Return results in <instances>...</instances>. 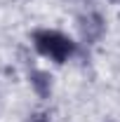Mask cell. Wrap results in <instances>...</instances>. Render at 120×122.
Returning <instances> with one entry per match:
<instances>
[{"instance_id": "1", "label": "cell", "mask_w": 120, "mask_h": 122, "mask_svg": "<svg viewBox=\"0 0 120 122\" xmlns=\"http://www.w3.org/2000/svg\"><path fill=\"white\" fill-rule=\"evenodd\" d=\"M31 42H33L35 52L40 56L54 61V63H66L78 52L75 42L66 33H61L57 28H38V30H33Z\"/></svg>"}, {"instance_id": "3", "label": "cell", "mask_w": 120, "mask_h": 122, "mask_svg": "<svg viewBox=\"0 0 120 122\" xmlns=\"http://www.w3.org/2000/svg\"><path fill=\"white\" fill-rule=\"evenodd\" d=\"M28 82H31V89L35 92L38 99H49V94H52V75L47 71L33 68L28 73Z\"/></svg>"}, {"instance_id": "5", "label": "cell", "mask_w": 120, "mask_h": 122, "mask_svg": "<svg viewBox=\"0 0 120 122\" xmlns=\"http://www.w3.org/2000/svg\"><path fill=\"white\" fill-rule=\"evenodd\" d=\"M108 2H111V5H120V0H108Z\"/></svg>"}, {"instance_id": "2", "label": "cell", "mask_w": 120, "mask_h": 122, "mask_svg": "<svg viewBox=\"0 0 120 122\" xmlns=\"http://www.w3.org/2000/svg\"><path fill=\"white\" fill-rule=\"evenodd\" d=\"M75 26H78V33H80L82 42L94 45V42H99L104 38V33H106V19L99 12L90 10V12H82L75 19Z\"/></svg>"}, {"instance_id": "4", "label": "cell", "mask_w": 120, "mask_h": 122, "mask_svg": "<svg viewBox=\"0 0 120 122\" xmlns=\"http://www.w3.org/2000/svg\"><path fill=\"white\" fill-rule=\"evenodd\" d=\"M28 122H49L47 120V115H43V113H38V115H31Z\"/></svg>"}]
</instances>
